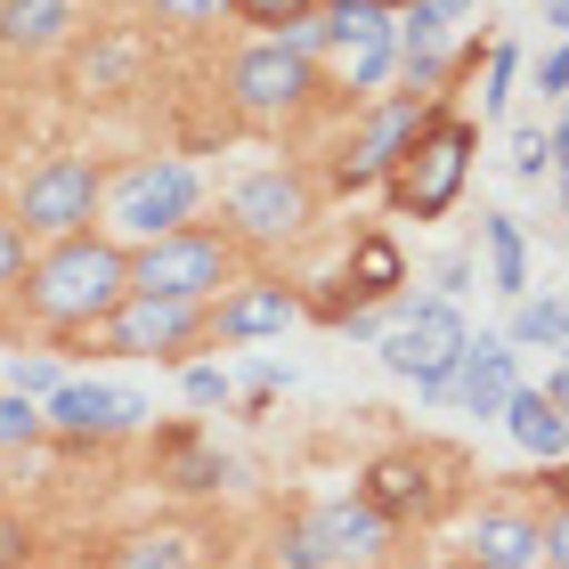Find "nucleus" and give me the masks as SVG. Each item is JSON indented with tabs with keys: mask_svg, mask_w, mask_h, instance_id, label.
<instances>
[{
	"mask_svg": "<svg viewBox=\"0 0 569 569\" xmlns=\"http://www.w3.org/2000/svg\"><path fill=\"white\" fill-rule=\"evenodd\" d=\"M131 301V252L107 244V237H58L24 269V309L58 333H82V326H107L114 309Z\"/></svg>",
	"mask_w": 569,
	"mask_h": 569,
	"instance_id": "obj_1",
	"label": "nucleus"
},
{
	"mask_svg": "<svg viewBox=\"0 0 569 569\" xmlns=\"http://www.w3.org/2000/svg\"><path fill=\"white\" fill-rule=\"evenodd\" d=\"M382 553H391V521L367 497L309 505L277 529V569H375Z\"/></svg>",
	"mask_w": 569,
	"mask_h": 569,
	"instance_id": "obj_2",
	"label": "nucleus"
},
{
	"mask_svg": "<svg viewBox=\"0 0 569 569\" xmlns=\"http://www.w3.org/2000/svg\"><path fill=\"white\" fill-rule=\"evenodd\" d=\"M463 171H472V122L431 107V122L416 131V147H407L399 171H391V212H407V220H439V212L463 196Z\"/></svg>",
	"mask_w": 569,
	"mask_h": 569,
	"instance_id": "obj_3",
	"label": "nucleus"
},
{
	"mask_svg": "<svg viewBox=\"0 0 569 569\" xmlns=\"http://www.w3.org/2000/svg\"><path fill=\"white\" fill-rule=\"evenodd\" d=\"M228 269H237V252H228L220 228H171V237H154L131 252V293H154V301H203L220 293Z\"/></svg>",
	"mask_w": 569,
	"mask_h": 569,
	"instance_id": "obj_4",
	"label": "nucleus"
},
{
	"mask_svg": "<svg viewBox=\"0 0 569 569\" xmlns=\"http://www.w3.org/2000/svg\"><path fill=\"white\" fill-rule=\"evenodd\" d=\"M98 196H107V179H98L90 154H49V163L24 171V188H17V228L24 237H82L90 212H98Z\"/></svg>",
	"mask_w": 569,
	"mask_h": 569,
	"instance_id": "obj_5",
	"label": "nucleus"
},
{
	"mask_svg": "<svg viewBox=\"0 0 569 569\" xmlns=\"http://www.w3.org/2000/svg\"><path fill=\"white\" fill-rule=\"evenodd\" d=\"M463 318H456V301H407V318L382 333V367L407 375L423 399H448V375H456V358H463Z\"/></svg>",
	"mask_w": 569,
	"mask_h": 569,
	"instance_id": "obj_6",
	"label": "nucleus"
},
{
	"mask_svg": "<svg viewBox=\"0 0 569 569\" xmlns=\"http://www.w3.org/2000/svg\"><path fill=\"white\" fill-rule=\"evenodd\" d=\"M431 122V98H416V90H399V98H382V107L350 131V147L333 154V188L342 196H358V188H375V179H391L399 171V154L416 147V131Z\"/></svg>",
	"mask_w": 569,
	"mask_h": 569,
	"instance_id": "obj_7",
	"label": "nucleus"
},
{
	"mask_svg": "<svg viewBox=\"0 0 569 569\" xmlns=\"http://www.w3.org/2000/svg\"><path fill=\"white\" fill-rule=\"evenodd\" d=\"M309 90H318V66L301 58V49L284 41H252L237 66H228V98L252 114V122H284L309 107Z\"/></svg>",
	"mask_w": 569,
	"mask_h": 569,
	"instance_id": "obj_8",
	"label": "nucleus"
},
{
	"mask_svg": "<svg viewBox=\"0 0 569 569\" xmlns=\"http://www.w3.org/2000/svg\"><path fill=\"white\" fill-rule=\"evenodd\" d=\"M196 196L203 188H196L188 163H139V171H122V188H114V228L154 244V237H171V228H188Z\"/></svg>",
	"mask_w": 569,
	"mask_h": 569,
	"instance_id": "obj_9",
	"label": "nucleus"
},
{
	"mask_svg": "<svg viewBox=\"0 0 569 569\" xmlns=\"http://www.w3.org/2000/svg\"><path fill=\"white\" fill-rule=\"evenodd\" d=\"M326 49L350 90H375L399 66V17L375 9V0H326Z\"/></svg>",
	"mask_w": 569,
	"mask_h": 569,
	"instance_id": "obj_10",
	"label": "nucleus"
},
{
	"mask_svg": "<svg viewBox=\"0 0 569 569\" xmlns=\"http://www.w3.org/2000/svg\"><path fill=\"white\" fill-rule=\"evenodd\" d=\"M309 228V179L293 171H252L228 188V237H244V244H284V237H301Z\"/></svg>",
	"mask_w": 569,
	"mask_h": 569,
	"instance_id": "obj_11",
	"label": "nucleus"
},
{
	"mask_svg": "<svg viewBox=\"0 0 569 569\" xmlns=\"http://www.w3.org/2000/svg\"><path fill=\"white\" fill-rule=\"evenodd\" d=\"M203 326H212V318H203V301H154V293H131V301L107 318V350H122V358H171V350H188Z\"/></svg>",
	"mask_w": 569,
	"mask_h": 569,
	"instance_id": "obj_12",
	"label": "nucleus"
},
{
	"mask_svg": "<svg viewBox=\"0 0 569 569\" xmlns=\"http://www.w3.org/2000/svg\"><path fill=\"white\" fill-rule=\"evenodd\" d=\"M139 423H147V399L107 391V382H58L49 391V431H66V439H114Z\"/></svg>",
	"mask_w": 569,
	"mask_h": 569,
	"instance_id": "obj_13",
	"label": "nucleus"
},
{
	"mask_svg": "<svg viewBox=\"0 0 569 569\" xmlns=\"http://www.w3.org/2000/svg\"><path fill=\"white\" fill-rule=\"evenodd\" d=\"M358 497H367L391 529H407V521H431L439 512V480H431L423 456H375L367 480H358Z\"/></svg>",
	"mask_w": 569,
	"mask_h": 569,
	"instance_id": "obj_14",
	"label": "nucleus"
},
{
	"mask_svg": "<svg viewBox=\"0 0 569 569\" xmlns=\"http://www.w3.org/2000/svg\"><path fill=\"white\" fill-rule=\"evenodd\" d=\"M463 561L472 569H537L546 561V521H529V512L512 505H488L472 529H463Z\"/></svg>",
	"mask_w": 569,
	"mask_h": 569,
	"instance_id": "obj_15",
	"label": "nucleus"
},
{
	"mask_svg": "<svg viewBox=\"0 0 569 569\" xmlns=\"http://www.w3.org/2000/svg\"><path fill=\"white\" fill-rule=\"evenodd\" d=\"M399 284H407V261H399V244H391V237H382V228H375V237H358V244H350V269H342V293H333V301H326V318H333V326H342V318H350V309H375V301H399Z\"/></svg>",
	"mask_w": 569,
	"mask_h": 569,
	"instance_id": "obj_16",
	"label": "nucleus"
},
{
	"mask_svg": "<svg viewBox=\"0 0 569 569\" xmlns=\"http://www.w3.org/2000/svg\"><path fill=\"white\" fill-rule=\"evenodd\" d=\"M512 391H521V375H512V342H505V333H480V342H463L456 375H448V399H463L472 416H505Z\"/></svg>",
	"mask_w": 569,
	"mask_h": 569,
	"instance_id": "obj_17",
	"label": "nucleus"
},
{
	"mask_svg": "<svg viewBox=\"0 0 569 569\" xmlns=\"http://www.w3.org/2000/svg\"><path fill=\"white\" fill-rule=\"evenodd\" d=\"M301 318V301L284 293V284H237L220 309H212V333L220 342H269V333H284Z\"/></svg>",
	"mask_w": 569,
	"mask_h": 569,
	"instance_id": "obj_18",
	"label": "nucleus"
},
{
	"mask_svg": "<svg viewBox=\"0 0 569 569\" xmlns=\"http://www.w3.org/2000/svg\"><path fill=\"white\" fill-rule=\"evenodd\" d=\"M505 431L521 439L529 456H546V463L569 456V423L553 416V399H546V391H512V399H505Z\"/></svg>",
	"mask_w": 569,
	"mask_h": 569,
	"instance_id": "obj_19",
	"label": "nucleus"
},
{
	"mask_svg": "<svg viewBox=\"0 0 569 569\" xmlns=\"http://www.w3.org/2000/svg\"><path fill=\"white\" fill-rule=\"evenodd\" d=\"M73 24V0H0V41L9 49H49L66 41Z\"/></svg>",
	"mask_w": 569,
	"mask_h": 569,
	"instance_id": "obj_20",
	"label": "nucleus"
},
{
	"mask_svg": "<svg viewBox=\"0 0 569 569\" xmlns=\"http://www.w3.org/2000/svg\"><path fill=\"white\" fill-rule=\"evenodd\" d=\"M480 244H488V277H497V293L521 301V293H529V244H521V220H512V212H488V220H480Z\"/></svg>",
	"mask_w": 569,
	"mask_h": 569,
	"instance_id": "obj_21",
	"label": "nucleus"
},
{
	"mask_svg": "<svg viewBox=\"0 0 569 569\" xmlns=\"http://www.w3.org/2000/svg\"><path fill=\"white\" fill-rule=\"evenodd\" d=\"M163 456H171V472H163V480L179 488V497H212V488L228 480V456H212L196 431H163Z\"/></svg>",
	"mask_w": 569,
	"mask_h": 569,
	"instance_id": "obj_22",
	"label": "nucleus"
},
{
	"mask_svg": "<svg viewBox=\"0 0 569 569\" xmlns=\"http://www.w3.org/2000/svg\"><path fill=\"white\" fill-rule=\"evenodd\" d=\"M107 569H196V537L188 529H139L114 546Z\"/></svg>",
	"mask_w": 569,
	"mask_h": 569,
	"instance_id": "obj_23",
	"label": "nucleus"
},
{
	"mask_svg": "<svg viewBox=\"0 0 569 569\" xmlns=\"http://www.w3.org/2000/svg\"><path fill=\"white\" fill-rule=\"evenodd\" d=\"M505 342H512V350H561V342H569V309L521 293V309H512V326H505Z\"/></svg>",
	"mask_w": 569,
	"mask_h": 569,
	"instance_id": "obj_24",
	"label": "nucleus"
},
{
	"mask_svg": "<svg viewBox=\"0 0 569 569\" xmlns=\"http://www.w3.org/2000/svg\"><path fill=\"white\" fill-rule=\"evenodd\" d=\"M49 431V407H33L24 391H0V448H33Z\"/></svg>",
	"mask_w": 569,
	"mask_h": 569,
	"instance_id": "obj_25",
	"label": "nucleus"
},
{
	"mask_svg": "<svg viewBox=\"0 0 569 569\" xmlns=\"http://www.w3.org/2000/svg\"><path fill=\"white\" fill-rule=\"evenodd\" d=\"M512 73H521V58L497 41L488 49V90H480V114H505V98H512Z\"/></svg>",
	"mask_w": 569,
	"mask_h": 569,
	"instance_id": "obj_26",
	"label": "nucleus"
},
{
	"mask_svg": "<svg viewBox=\"0 0 569 569\" xmlns=\"http://www.w3.org/2000/svg\"><path fill=\"white\" fill-rule=\"evenodd\" d=\"M277 41L301 49V58H318V49H326V9H301L293 24H277Z\"/></svg>",
	"mask_w": 569,
	"mask_h": 569,
	"instance_id": "obj_27",
	"label": "nucleus"
},
{
	"mask_svg": "<svg viewBox=\"0 0 569 569\" xmlns=\"http://www.w3.org/2000/svg\"><path fill=\"white\" fill-rule=\"evenodd\" d=\"M147 9L163 17V24H212V17L228 9V0H147Z\"/></svg>",
	"mask_w": 569,
	"mask_h": 569,
	"instance_id": "obj_28",
	"label": "nucleus"
},
{
	"mask_svg": "<svg viewBox=\"0 0 569 569\" xmlns=\"http://www.w3.org/2000/svg\"><path fill=\"white\" fill-rule=\"evenodd\" d=\"M546 163H553L546 131H521V139H512V171H521V179H546Z\"/></svg>",
	"mask_w": 569,
	"mask_h": 569,
	"instance_id": "obj_29",
	"label": "nucleus"
},
{
	"mask_svg": "<svg viewBox=\"0 0 569 569\" xmlns=\"http://www.w3.org/2000/svg\"><path fill=\"white\" fill-rule=\"evenodd\" d=\"M24 269H33V261H24V228L0 220V284H24Z\"/></svg>",
	"mask_w": 569,
	"mask_h": 569,
	"instance_id": "obj_30",
	"label": "nucleus"
},
{
	"mask_svg": "<svg viewBox=\"0 0 569 569\" xmlns=\"http://www.w3.org/2000/svg\"><path fill=\"white\" fill-rule=\"evenodd\" d=\"M228 9H244L252 24H293L301 9H318V0H228Z\"/></svg>",
	"mask_w": 569,
	"mask_h": 569,
	"instance_id": "obj_31",
	"label": "nucleus"
},
{
	"mask_svg": "<svg viewBox=\"0 0 569 569\" xmlns=\"http://www.w3.org/2000/svg\"><path fill=\"white\" fill-rule=\"evenodd\" d=\"M24 561H33V529L0 512V569H24Z\"/></svg>",
	"mask_w": 569,
	"mask_h": 569,
	"instance_id": "obj_32",
	"label": "nucleus"
},
{
	"mask_svg": "<svg viewBox=\"0 0 569 569\" xmlns=\"http://www.w3.org/2000/svg\"><path fill=\"white\" fill-rule=\"evenodd\" d=\"M537 90H546V98H569V41L546 49V66H537Z\"/></svg>",
	"mask_w": 569,
	"mask_h": 569,
	"instance_id": "obj_33",
	"label": "nucleus"
},
{
	"mask_svg": "<svg viewBox=\"0 0 569 569\" xmlns=\"http://www.w3.org/2000/svg\"><path fill=\"white\" fill-rule=\"evenodd\" d=\"M188 399H196V407H220V399H228V375H220V367H188Z\"/></svg>",
	"mask_w": 569,
	"mask_h": 569,
	"instance_id": "obj_34",
	"label": "nucleus"
},
{
	"mask_svg": "<svg viewBox=\"0 0 569 569\" xmlns=\"http://www.w3.org/2000/svg\"><path fill=\"white\" fill-rule=\"evenodd\" d=\"M17 391H24V399H49V391H58V367H49V358H24V367H17Z\"/></svg>",
	"mask_w": 569,
	"mask_h": 569,
	"instance_id": "obj_35",
	"label": "nucleus"
},
{
	"mask_svg": "<svg viewBox=\"0 0 569 569\" xmlns=\"http://www.w3.org/2000/svg\"><path fill=\"white\" fill-rule=\"evenodd\" d=\"M546 561L569 569V512H553V521H546Z\"/></svg>",
	"mask_w": 569,
	"mask_h": 569,
	"instance_id": "obj_36",
	"label": "nucleus"
},
{
	"mask_svg": "<svg viewBox=\"0 0 569 569\" xmlns=\"http://www.w3.org/2000/svg\"><path fill=\"white\" fill-rule=\"evenodd\" d=\"M546 497H553V512H569V463H546Z\"/></svg>",
	"mask_w": 569,
	"mask_h": 569,
	"instance_id": "obj_37",
	"label": "nucleus"
},
{
	"mask_svg": "<svg viewBox=\"0 0 569 569\" xmlns=\"http://www.w3.org/2000/svg\"><path fill=\"white\" fill-rule=\"evenodd\" d=\"M546 399H553V416L569 423V367H553V375H546Z\"/></svg>",
	"mask_w": 569,
	"mask_h": 569,
	"instance_id": "obj_38",
	"label": "nucleus"
},
{
	"mask_svg": "<svg viewBox=\"0 0 569 569\" xmlns=\"http://www.w3.org/2000/svg\"><path fill=\"white\" fill-rule=\"evenodd\" d=\"M546 147H553V171H569V107H561V122H553V139H546Z\"/></svg>",
	"mask_w": 569,
	"mask_h": 569,
	"instance_id": "obj_39",
	"label": "nucleus"
},
{
	"mask_svg": "<svg viewBox=\"0 0 569 569\" xmlns=\"http://www.w3.org/2000/svg\"><path fill=\"white\" fill-rule=\"evenodd\" d=\"M537 9H546V24H553V33H569V0H537Z\"/></svg>",
	"mask_w": 569,
	"mask_h": 569,
	"instance_id": "obj_40",
	"label": "nucleus"
},
{
	"mask_svg": "<svg viewBox=\"0 0 569 569\" xmlns=\"http://www.w3.org/2000/svg\"><path fill=\"white\" fill-rule=\"evenodd\" d=\"M375 9H391V17H399V9H407V0H375Z\"/></svg>",
	"mask_w": 569,
	"mask_h": 569,
	"instance_id": "obj_41",
	"label": "nucleus"
},
{
	"mask_svg": "<svg viewBox=\"0 0 569 569\" xmlns=\"http://www.w3.org/2000/svg\"><path fill=\"white\" fill-rule=\"evenodd\" d=\"M561 203H569V171H561Z\"/></svg>",
	"mask_w": 569,
	"mask_h": 569,
	"instance_id": "obj_42",
	"label": "nucleus"
},
{
	"mask_svg": "<svg viewBox=\"0 0 569 569\" xmlns=\"http://www.w3.org/2000/svg\"><path fill=\"white\" fill-rule=\"evenodd\" d=\"M561 350H569V342H561Z\"/></svg>",
	"mask_w": 569,
	"mask_h": 569,
	"instance_id": "obj_43",
	"label": "nucleus"
}]
</instances>
